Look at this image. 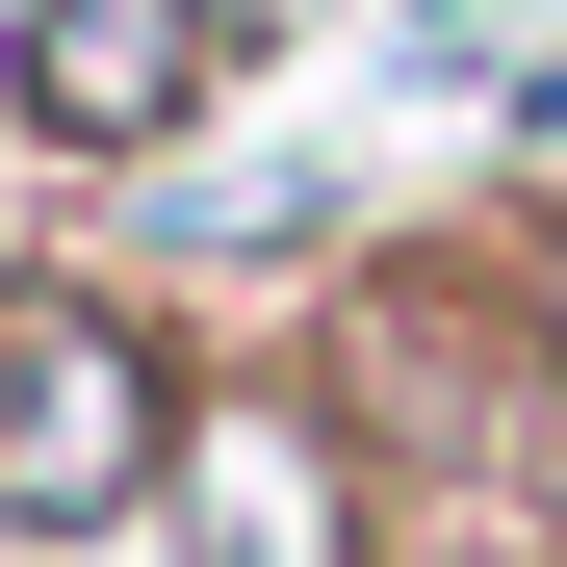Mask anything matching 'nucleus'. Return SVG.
Returning <instances> with one entry per match:
<instances>
[{
  "label": "nucleus",
  "instance_id": "f257e3e1",
  "mask_svg": "<svg viewBox=\"0 0 567 567\" xmlns=\"http://www.w3.org/2000/svg\"><path fill=\"white\" fill-rule=\"evenodd\" d=\"M181 491V388L130 284H0V542H130Z\"/></svg>",
  "mask_w": 567,
  "mask_h": 567
},
{
  "label": "nucleus",
  "instance_id": "f03ea898",
  "mask_svg": "<svg viewBox=\"0 0 567 567\" xmlns=\"http://www.w3.org/2000/svg\"><path fill=\"white\" fill-rule=\"evenodd\" d=\"M207 78H233L207 0H27V27H0V104H27L52 155H181Z\"/></svg>",
  "mask_w": 567,
  "mask_h": 567
},
{
  "label": "nucleus",
  "instance_id": "39448f33",
  "mask_svg": "<svg viewBox=\"0 0 567 567\" xmlns=\"http://www.w3.org/2000/svg\"><path fill=\"white\" fill-rule=\"evenodd\" d=\"M516 310H542V336H567V233H542V258H516Z\"/></svg>",
  "mask_w": 567,
  "mask_h": 567
},
{
  "label": "nucleus",
  "instance_id": "7ed1b4c3",
  "mask_svg": "<svg viewBox=\"0 0 567 567\" xmlns=\"http://www.w3.org/2000/svg\"><path fill=\"white\" fill-rule=\"evenodd\" d=\"M181 516H207V567H361V439L336 413H181Z\"/></svg>",
  "mask_w": 567,
  "mask_h": 567
},
{
  "label": "nucleus",
  "instance_id": "20e7f679",
  "mask_svg": "<svg viewBox=\"0 0 567 567\" xmlns=\"http://www.w3.org/2000/svg\"><path fill=\"white\" fill-rule=\"evenodd\" d=\"M207 27H233V52H284V27H310V0H207Z\"/></svg>",
  "mask_w": 567,
  "mask_h": 567
}]
</instances>
